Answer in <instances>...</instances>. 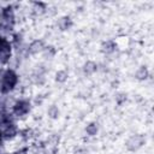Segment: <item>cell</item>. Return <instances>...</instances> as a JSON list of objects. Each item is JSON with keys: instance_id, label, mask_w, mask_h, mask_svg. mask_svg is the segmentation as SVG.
I'll use <instances>...</instances> for the list:
<instances>
[{"instance_id": "obj_1", "label": "cell", "mask_w": 154, "mask_h": 154, "mask_svg": "<svg viewBox=\"0 0 154 154\" xmlns=\"http://www.w3.org/2000/svg\"><path fill=\"white\" fill-rule=\"evenodd\" d=\"M144 142H146V138H144L142 135L137 134V135L130 136V137L126 140L125 147H126V149L130 150V152H136V150H138V149L144 144Z\"/></svg>"}, {"instance_id": "obj_2", "label": "cell", "mask_w": 154, "mask_h": 154, "mask_svg": "<svg viewBox=\"0 0 154 154\" xmlns=\"http://www.w3.org/2000/svg\"><path fill=\"white\" fill-rule=\"evenodd\" d=\"M16 83H17V75L11 70L6 71L4 73V76H2V82H1L2 90L4 91H8V90L13 89Z\"/></svg>"}, {"instance_id": "obj_3", "label": "cell", "mask_w": 154, "mask_h": 154, "mask_svg": "<svg viewBox=\"0 0 154 154\" xmlns=\"http://www.w3.org/2000/svg\"><path fill=\"white\" fill-rule=\"evenodd\" d=\"M11 55V46L4 37L0 38V61H6Z\"/></svg>"}, {"instance_id": "obj_4", "label": "cell", "mask_w": 154, "mask_h": 154, "mask_svg": "<svg viewBox=\"0 0 154 154\" xmlns=\"http://www.w3.org/2000/svg\"><path fill=\"white\" fill-rule=\"evenodd\" d=\"M29 109H30V105H29V102L25 101V100H19V101H17V102L14 103V107H13L14 113L18 114V116H24V114H26V113L29 112Z\"/></svg>"}, {"instance_id": "obj_5", "label": "cell", "mask_w": 154, "mask_h": 154, "mask_svg": "<svg viewBox=\"0 0 154 154\" xmlns=\"http://www.w3.org/2000/svg\"><path fill=\"white\" fill-rule=\"evenodd\" d=\"M43 49H45V46H43V42L41 40H35L29 46V53L30 54H38V53L43 52Z\"/></svg>"}, {"instance_id": "obj_6", "label": "cell", "mask_w": 154, "mask_h": 154, "mask_svg": "<svg viewBox=\"0 0 154 154\" xmlns=\"http://www.w3.org/2000/svg\"><path fill=\"white\" fill-rule=\"evenodd\" d=\"M58 28L61 30V31H65V30H69L71 26H72V19L70 18V17H67V16H64V17H61V18H59L58 19Z\"/></svg>"}, {"instance_id": "obj_7", "label": "cell", "mask_w": 154, "mask_h": 154, "mask_svg": "<svg viewBox=\"0 0 154 154\" xmlns=\"http://www.w3.org/2000/svg\"><path fill=\"white\" fill-rule=\"evenodd\" d=\"M96 70H97V65L93 60H88L83 65V71H84L85 75H93L94 72H96Z\"/></svg>"}, {"instance_id": "obj_8", "label": "cell", "mask_w": 154, "mask_h": 154, "mask_svg": "<svg viewBox=\"0 0 154 154\" xmlns=\"http://www.w3.org/2000/svg\"><path fill=\"white\" fill-rule=\"evenodd\" d=\"M116 48H117V43L112 40H107L106 42L102 43V51L106 53H112L116 51Z\"/></svg>"}, {"instance_id": "obj_9", "label": "cell", "mask_w": 154, "mask_h": 154, "mask_svg": "<svg viewBox=\"0 0 154 154\" xmlns=\"http://www.w3.org/2000/svg\"><path fill=\"white\" fill-rule=\"evenodd\" d=\"M85 131H87V134H88L89 136H95V135L97 134V131H99V124L95 123V122L89 123V124L87 125V128H85Z\"/></svg>"}, {"instance_id": "obj_10", "label": "cell", "mask_w": 154, "mask_h": 154, "mask_svg": "<svg viewBox=\"0 0 154 154\" xmlns=\"http://www.w3.org/2000/svg\"><path fill=\"white\" fill-rule=\"evenodd\" d=\"M135 77H136L138 81H144V79H147V77H148V70H147V67H146V66H141V67L136 71Z\"/></svg>"}, {"instance_id": "obj_11", "label": "cell", "mask_w": 154, "mask_h": 154, "mask_svg": "<svg viewBox=\"0 0 154 154\" xmlns=\"http://www.w3.org/2000/svg\"><path fill=\"white\" fill-rule=\"evenodd\" d=\"M67 78H69V73H67L66 70H59V71H57V73H55V81L58 83H64V82L67 81Z\"/></svg>"}, {"instance_id": "obj_12", "label": "cell", "mask_w": 154, "mask_h": 154, "mask_svg": "<svg viewBox=\"0 0 154 154\" xmlns=\"http://www.w3.org/2000/svg\"><path fill=\"white\" fill-rule=\"evenodd\" d=\"M47 114H48V117H49L51 119H58L59 116H60V111H59V108H58L55 105H52V106L47 109Z\"/></svg>"}, {"instance_id": "obj_13", "label": "cell", "mask_w": 154, "mask_h": 154, "mask_svg": "<svg viewBox=\"0 0 154 154\" xmlns=\"http://www.w3.org/2000/svg\"><path fill=\"white\" fill-rule=\"evenodd\" d=\"M43 52H45V55L46 57H48L49 59L54 55V49H53V47H45V49H43Z\"/></svg>"}, {"instance_id": "obj_14", "label": "cell", "mask_w": 154, "mask_h": 154, "mask_svg": "<svg viewBox=\"0 0 154 154\" xmlns=\"http://www.w3.org/2000/svg\"><path fill=\"white\" fill-rule=\"evenodd\" d=\"M125 100H126V94L120 93V94H118V95L116 96V101H117V103H119V105H122L123 101H125Z\"/></svg>"}, {"instance_id": "obj_15", "label": "cell", "mask_w": 154, "mask_h": 154, "mask_svg": "<svg viewBox=\"0 0 154 154\" xmlns=\"http://www.w3.org/2000/svg\"><path fill=\"white\" fill-rule=\"evenodd\" d=\"M0 141H1V132H0Z\"/></svg>"}]
</instances>
